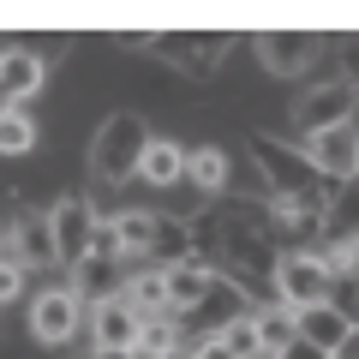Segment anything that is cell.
<instances>
[{
  "label": "cell",
  "instance_id": "cell-1",
  "mask_svg": "<svg viewBox=\"0 0 359 359\" xmlns=\"http://www.w3.org/2000/svg\"><path fill=\"white\" fill-rule=\"evenodd\" d=\"M198 264H210L222 282H233L245 299H264L276 287V264H282V233L269 222V198H216L204 216H192Z\"/></svg>",
  "mask_w": 359,
  "mask_h": 359
},
{
  "label": "cell",
  "instance_id": "cell-2",
  "mask_svg": "<svg viewBox=\"0 0 359 359\" xmlns=\"http://www.w3.org/2000/svg\"><path fill=\"white\" fill-rule=\"evenodd\" d=\"M156 144V132L138 114H108L90 138V174L102 186H126L132 174H144V150Z\"/></svg>",
  "mask_w": 359,
  "mask_h": 359
},
{
  "label": "cell",
  "instance_id": "cell-3",
  "mask_svg": "<svg viewBox=\"0 0 359 359\" xmlns=\"http://www.w3.org/2000/svg\"><path fill=\"white\" fill-rule=\"evenodd\" d=\"M252 162L264 174V192L269 198H294V192H318V168L306 162V150L287 138H269V132H252Z\"/></svg>",
  "mask_w": 359,
  "mask_h": 359
},
{
  "label": "cell",
  "instance_id": "cell-4",
  "mask_svg": "<svg viewBox=\"0 0 359 359\" xmlns=\"http://www.w3.org/2000/svg\"><path fill=\"white\" fill-rule=\"evenodd\" d=\"M48 222H54V252H60V264H66V269H78L90 252H96V233H102L96 198H84V192H66L60 204L48 210Z\"/></svg>",
  "mask_w": 359,
  "mask_h": 359
},
{
  "label": "cell",
  "instance_id": "cell-5",
  "mask_svg": "<svg viewBox=\"0 0 359 359\" xmlns=\"http://www.w3.org/2000/svg\"><path fill=\"white\" fill-rule=\"evenodd\" d=\"M335 294V269L323 264V252H282V264H276V299L294 311L306 306H323V299Z\"/></svg>",
  "mask_w": 359,
  "mask_h": 359
},
{
  "label": "cell",
  "instance_id": "cell-6",
  "mask_svg": "<svg viewBox=\"0 0 359 359\" xmlns=\"http://www.w3.org/2000/svg\"><path fill=\"white\" fill-rule=\"evenodd\" d=\"M353 108H359V90L347 84V78H330V84L306 90L294 102V126L306 132V138H323V132H335V126H353Z\"/></svg>",
  "mask_w": 359,
  "mask_h": 359
},
{
  "label": "cell",
  "instance_id": "cell-7",
  "mask_svg": "<svg viewBox=\"0 0 359 359\" xmlns=\"http://www.w3.org/2000/svg\"><path fill=\"white\" fill-rule=\"evenodd\" d=\"M72 287H78V299H84V306H102V299H120V294H126V257L114 252L108 222H102V233H96V252L72 269Z\"/></svg>",
  "mask_w": 359,
  "mask_h": 359
},
{
  "label": "cell",
  "instance_id": "cell-8",
  "mask_svg": "<svg viewBox=\"0 0 359 359\" xmlns=\"http://www.w3.org/2000/svg\"><path fill=\"white\" fill-rule=\"evenodd\" d=\"M132 42H150L186 78H210L222 66V54H228V36H210V30H168V36H132Z\"/></svg>",
  "mask_w": 359,
  "mask_h": 359
},
{
  "label": "cell",
  "instance_id": "cell-9",
  "mask_svg": "<svg viewBox=\"0 0 359 359\" xmlns=\"http://www.w3.org/2000/svg\"><path fill=\"white\" fill-rule=\"evenodd\" d=\"M252 311H257L252 299H245L233 282H222V276H216V287H210V294L198 299V306L186 311V318H180V335H198V341H210V335H222L228 323L252 318Z\"/></svg>",
  "mask_w": 359,
  "mask_h": 359
},
{
  "label": "cell",
  "instance_id": "cell-10",
  "mask_svg": "<svg viewBox=\"0 0 359 359\" xmlns=\"http://www.w3.org/2000/svg\"><path fill=\"white\" fill-rule=\"evenodd\" d=\"M78 323H84V299H78V287H42L36 306H30V335H36L42 347H66L78 335Z\"/></svg>",
  "mask_w": 359,
  "mask_h": 359
},
{
  "label": "cell",
  "instance_id": "cell-11",
  "mask_svg": "<svg viewBox=\"0 0 359 359\" xmlns=\"http://www.w3.org/2000/svg\"><path fill=\"white\" fill-rule=\"evenodd\" d=\"M6 257H13L18 269H48V264H60V252H54V222H48V210L18 204L13 228H6Z\"/></svg>",
  "mask_w": 359,
  "mask_h": 359
},
{
  "label": "cell",
  "instance_id": "cell-12",
  "mask_svg": "<svg viewBox=\"0 0 359 359\" xmlns=\"http://www.w3.org/2000/svg\"><path fill=\"white\" fill-rule=\"evenodd\" d=\"M318 54H323V36H318V30H264V36H257V66L276 72V78L311 72Z\"/></svg>",
  "mask_w": 359,
  "mask_h": 359
},
{
  "label": "cell",
  "instance_id": "cell-13",
  "mask_svg": "<svg viewBox=\"0 0 359 359\" xmlns=\"http://www.w3.org/2000/svg\"><path fill=\"white\" fill-rule=\"evenodd\" d=\"M269 222L282 240H323L330 222V192H294V198H269Z\"/></svg>",
  "mask_w": 359,
  "mask_h": 359
},
{
  "label": "cell",
  "instance_id": "cell-14",
  "mask_svg": "<svg viewBox=\"0 0 359 359\" xmlns=\"http://www.w3.org/2000/svg\"><path fill=\"white\" fill-rule=\"evenodd\" d=\"M299 150H306V162L318 168V180L347 186V180L359 174V132L353 126H335V132H323V138H306Z\"/></svg>",
  "mask_w": 359,
  "mask_h": 359
},
{
  "label": "cell",
  "instance_id": "cell-15",
  "mask_svg": "<svg viewBox=\"0 0 359 359\" xmlns=\"http://www.w3.org/2000/svg\"><path fill=\"white\" fill-rule=\"evenodd\" d=\"M90 335H96V347H138L144 318H138V306L126 294L102 299V306H90Z\"/></svg>",
  "mask_w": 359,
  "mask_h": 359
},
{
  "label": "cell",
  "instance_id": "cell-16",
  "mask_svg": "<svg viewBox=\"0 0 359 359\" xmlns=\"http://www.w3.org/2000/svg\"><path fill=\"white\" fill-rule=\"evenodd\" d=\"M42 78H48V60L30 48H0V96L13 108H25V96H36Z\"/></svg>",
  "mask_w": 359,
  "mask_h": 359
},
{
  "label": "cell",
  "instance_id": "cell-17",
  "mask_svg": "<svg viewBox=\"0 0 359 359\" xmlns=\"http://www.w3.org/2000/svg\"><path fill=\"white\" fill-rule=\"evenodd\" d=\"M252 323H257V341H264V359H282L287 347L299 341V311L282 306V299H276V306H257Z\"/></svg>",
  "mask_w": 359,
  "mask_h": 359
},
{
  "label": "cell",
  "instance_id": "cell-18",
  "mask_svg": "<svg viewBox=\"0 0 359 359\" xmlns=\"http://www.w3.org/2000/svg\"><path fill=\"white\" fill-rule=\"evenodd\" d=\"M162 276H168V306H174V323L186 318L210 287H216V269L198 264V257H192V264H180V269H162Z\"/></svg>",
  "mask_w": 359,
  "mask_h": 359
},
{
  "label": "cell",
  "instance_id": "cell-19",
  "mask_svg": "<svg viewBox=\"0 0 359 359\" xmlns=\"http://www.w3.org/2000/svg\"><path fill=\"white\" fill-rule=\"evenodd\" d=\"M156 269H180V264H192L198 257V240H192V222H180V216H156V245H150Z\"/></svg>",
  "mask_w": 359,
  "mask_h": 359
},
{
  "label": "cell",
  "instance_id": "cell-20",
  "mask_svg": "<svg viewBox=\"0 0 359 359\" xmlns=\"http://www.w3.org/2000/svg\"><path fill=\"white\" fill-rule=\"evenodd\" d=\"M299 335H306L311 347H323V353L335 359V353H341V341L353 335V323H347L341 311H335L330 299H323V306H306V311H299Z\"/></svg>",
  "mask_w": 359,
  "mask_h": 359
},
{
  "label": "cell",
  "instance_id": "cell-21",
  "mask_svg": "<svg viewBox=\"0 0 359 359\" xmlns=\"http://www.w3.org/2000/svg\"><path fill=\"white\" fill-rule=\"evenodd\" d=\"M186 162H192V150L174 138H156L150 150H144V180H150L156 192H168V186H180L186 180Z\"/></svg>",
  "mask_w": 359,
  "mask_h": 359
},
{
  "label": "cell",
  "instance_id": "cell-22",
  "mask_svg": "<svg viewBox=\"0 0 359 359\" xmlns=\"http://www.w3.org/2000/svg\"><path fill=\"white\" fill-rule=\"evenodd\" d=\"M126 299L138 306L144 323H174V306H168V276H162V269L132 276V282H126Z\"/></svg>",
  "mask_w": 359,
  "mask_h": 359
},
{
  "label": "cell",
  "instance_id": "cell-23",
  "mask_svg": "<svg viewBox=\"0 0 359 359\" xmlns=\"http://www.w3.org/2000/svg\"><path fill=\"white\" fill-rule=\"evenodd\" d=\"M108 233H114V252H120V257H150V245H156V216H150V210H120V216L108 222Z\"/></svg>",
  "mask_w": 359,
  "mask_h": 359
},
{
  "label": "cell",
  "instance_id": "cell-24",
  "mask_svg": "<svg viewBox=\"0 0 359 359\" xmlns=\"http://www.w3.org/2000/svg\"><path fill=\"white\" fill-rule=\"evenodd\" d=\"M323 240H330V245L359 240V174L347 180L341 192H330V222H323Z\"/></svg>",
  "mask_w": 359,
  "mask_h": 359
},
{
  "label": "cell",
  "instance_id": "cell-25",
  "mask_svg": "<svg viewBox=\"0 0 359 359\" xmlns=\"http://www.w3.org/2000/svg\"><path fill=\"white\" fill-rule=\"evenodd\" d=\"M186 180H192L198 192L222 198V192H228V156H222L216 144H198V150H192V162H186Z\"/></svg>",
  "mask_w": 359,
  "mask_h": 359
},
{
  "label": "cell",
  "instance_id": "cell-26",
  "mask_svg": "<svg viewBox=\"0 0 359 359\" xmlns=\"http://www.w3.org/2000/svg\"><path fill=\"white\" fill-rule=\"evenodd\" d=\"M25 150H36V120L13 108V114H0V156H25Z\"/></svg>",
  "mask_w": 359,
  "mask_h": 359
},
{
  "label": "cell",
  "instance_id": "cell-27",
  "mask_svg": "<svg viewBox=\"0 0 359 359\" xmlns=\"http://www.w3.org/2000/svg\"><path fill=\"white\" fill-rule=\"evenodd\" d=\"M132 353L138 359H180V323H144Z\"/></svg>",
  "mask_w": 359,
  "mask_h": 359
},
{
  "label": "cell",
  "instance_id": "cell-28",
  "mask_svg": "<svg viewBox=\"0 0 359 359\" xmlns=\"http://www.w3.org/2000/svg\"><path fill=\"white\" fill-rule=\"evenodd\" d=\"M222 341L233 347V359H264V341H257V323H252V318L228 323V330H222Z\"/></svg>",
  "mask_w": 359,
  "mask_h": 359
},
{
  "label": "cell",
  "instance_id": "cell-29",
  "mask_svg": "<svg viewBox=\"0 0 359 359\" xmlns=\"http://www.w3.org/2000/svg\"><path fill=\"white\" fill-rule=\"evenodd\" d=\"M323 264L335 269V282L359 287V240H347V245H330V252H323Z\"/></svg>",
  "mask_w": 359,
  "mask_h": 359
},
{
  "label": "cell",
  "instance_id": "cell-30",
  "mask_svg": "<svg viewBox=\"0 0 359 359\" xmlns=\"http://www.w3.org/2000/svg\"><path fill=\"white\" fill-rule=\"evenodd\" d=\"M18 287H25V269H18L13 257H0V306H13Z\"/></svg>",
  "mask_w": 359,
  "mask_h": 359
},
{
  "label": "cell",
  "instance_id": "cell-31",
  "mask_svg": "<svg viewBox=\"0 0 359 359\" xmlns=\"http://www.w3.org/2000/svg\"><path fill=\"white\" fill-rule=\"evenodd\" d=\"M335 54H341V78H347V84L359 90V36H347V42H341Z\"/></svg>",
  "mask_w": 359,
  "mask_h": 359
},
{
  "label": "cell",
  "instance_id": "cell-32",
  "mask_svg": "<svg viewBox=\"0 0 359 359\" xmlns=\"http://www.w3.org/2000/svg\"><path fill=\"white\" fill-rule=\"evenodd\" d=\"M192 359H233V347L222 335H210V341H192Z\"/></svg>",
  "mask_w": 359,
  "mask_h": 359
},
{
  "label": "cell",
  "instance_id": "cell-33",
  "mask_svg": "<svg viewBox=\"0 0 359 359\" xmlns=\"http://www.w3.org/2000/svg\"><path fill=\"white\" fill-rule=\"evenodd\" d=\"M282 359H330V353H323V347H311V341H306V335H299V341H294V347H287V353H282Z\"/></svg>",
  "mask_w": 359,
  "mask_h": 359
},
{
  "label": "cell",
  "instance_id": "cell-34",
  "mask_svg": "<svg viewBox=\"0 0 359 359\" xmlns=\"http://www.w3.org/2000/svg\"><path fill=\"white\" fill-rule=\"evenodd\" d=\"M90 359H138V353H132V347H96Z\"/></svg>",
  "mask_w": 359,
  "mask_h": 359
},
{
  "label": "cell",
  "instance_id": "cell-35",
  "mask_svg": "<svg viewBox=\"0 0 359 359\" xmlns=\"http://www.w3.org/2000/svg\"><path fill=\"white\" fill-rule=\"evenodd\" d=\"M335 359H359V330H353V335L341 341V353H335Z\"/></svg>",
  "mask_w": 359,
  "mask_h": 359
},
{
  "label": "cell",
  "instance_id": "cell-36",
  "mask_svg": "<svg viewBox=\"0 0 359 359\" xmlns=\"http://www.w3.org/2000/svg\"><path fill=\"white\" fill-rule=\"evenodd\" d=\"M0 114H13V102H6V96H0Z\"/></svg>",
  "mask_w": 359,
  "mask_h": 359
},
{
  "label": "cell",
  "instance_id": "cell-37",
  "mask_svg": "<svg viewBox=\"0 0 359 359\" xmlns=\"http://www.w3.org/2000/svg\"><path fill=\"white\" fill-rule=\"evenodd\" d=\"M0 257H6V228H0Z\"/></svg>",
  "mask_w": 359,
  "mask_h": 359
}]
</instances>
